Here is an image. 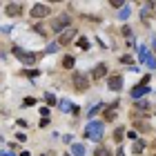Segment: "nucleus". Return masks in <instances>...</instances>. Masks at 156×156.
<instances>
[{
  "instance_id": "1",
  "label": "nucleus",
  "mask_w": 156,
  "mask_h": 156,
  "mask_svg": "<svg viewBox=\"0 0 156 156\" xmlns=\"http://www.w3.org/2000/svg\"><path fill=\"white\" fill-rule=\"evenodd\" d=\"M103 132H105V123H101V120H89L87 127H85V136L94 143L103 138Z\"/></svg>"
},
{
  "instance_id": "2",
  "label": "nucleus",
  "mask_w": 156,
  "mask_h": 156,
  "mask_svg": "<svg viewBox=\"0 0 156 156\" xmlns=\"http://www.w3.org/2000/svg\"><path fill=\"white\" fill-rule=\"evenodd\" d=\"M11 54L16 56L20 62H25V65H34V62L40 58V54H36V51H25V49H20V47H13Z\"/></svg>"
},
{
  "instance_id": "3",
  "label": "nucleus",
  "mask_w": 156,
  "mask_h": 156,
  "mask_svg": "<svg viewBox=\"0 0 156 156\" xmlns=\"http://www.w3.org/2000/svg\"><path fill=\"white\" fill-rule=\"evenodd\" d=\"M69 25H72V16H67V13H62V16L54 18L51 23H49V27H51L54 34H62L65 29H69Z\"/></svg>"
},
{
  "instance_id": "4",
  "label": "nucleus",
  "mask_w": 156,
  "mask_h": 156,
  "mask_svg": "<svg viewBox=\"0 0 156 156\" xmlns=\"http://www.w3.org/2000/svg\"><path fill=\"white\" fill-rule=\"evenodd\" d=\"M29 16H31L34 20H42V18H47V16H51V9H49V5H42V2H36V5L31 7Z\"/></svg>"
},
{
  "instance_id": "5",
  "label": "nucleus",
  "mask_w": 156,
  "mask_h": 156,
  "mask_svg": "<svg viewBox=\"0 0 156 156\" xmlns=\"http://www.w3.org/2000/svg\"><path fill=\"white\" fill-rule=\"evenodd\" d=\"M72 83H74V89L76 91H87L89 89V78L85 76V74H74Z\"/></svg>"
},
{
  "instance_id": "6",
  "label": "nucleus",
  "mask_w": 156,
  "mask_h": 156,
  "mask_svg": "<svg viewBox=\"0 0 156 156\" xmlns=\"http://www.w3.org/2000/svg\"><path fill=\"white\" fill-rule=\"evenodd\" d=\"M23 11H25V5L23 2H7L5 5V13H7V16H11V18L23 16Z\"/></svg>"
},
{
  "instance_id": "7",
  "label": "nucleus",
  "mask_w": 156,
  "mask_h": 156,
  "mask_svg": "<svg viewBox=\"0 0 156 156\" xmlns=\"http://www.w3.org/2000/svg\"><path fill=\"white\" fill-rule=\"evenodd\" d=\"M76 36H78V29L69 27V29H65V31H62L60 36H58V45H60V47H67V45H69V42H72Z\"/></svg>"
},
{
  "instance_id": "8",
  "label": "nucleus",
  "mask_w": 156,
  "mask_h": 156,
  "mask_svg": "<svg viewBox=\"0 0 156 156\" xmlns=\"http://www.w3.org/2000/svg\"><path fill=\"white\" fill-rule=\"evenodd\" d=\"M145 94H150V87H147V85H136V87H134L132 91H129V96H132V101H140V98H143Z\"/></svg>"
},
{
  "instance_id": "9",
  "label": "nucleus",
  "mask_w": 156,
  "mask_h": 156,
  "mask_svg": "<svg viewBox=\"0 0 156 156\" xmlns=\"http://www.w3.org/2000/svg\"><path fill=\"white\" fill-rule=\"evenodd\" d=\"M107 87L112 91H120L123 89V76L120 74H114V76H109V80H107Z\"/></svg>"
},
{
  "instance_id": "10",
  "label": "nucleus",
  "mask_w": 156,
  "mask_h": 156,
  "mask_svg": "<svg viewBox=\"0 0 156 156\" xmlns=\"http://www.w3.org/2000/svg\"><path fill=\"white\" fill-rule=\"evenodd\" d=\"M140 114H150V103L147 101H136V105H134L132 116H140Z\"/></svg>"
},
{
  "instance_id": "11",
  "label": "nucleus",
  "mask_w": 156,
  "mask_h": 156,
  "mask_svg": "<svg viewBox=\"0 0 156 156\" xmlns=\"http://www.w3.org/2000/svg\"><path fill=\"white\" fill-rule=\"evenodd\" d=\"M105 74H107V65H105V62H98V65L91 69V74H89V76L94 78V80H101Z\"/></svg>"
},
{
  "instance_id": "12",
  "label": "nucleus",
  "mask_w": 156,
  "mask_h": 156,
  "mask_svg": "<svg viewBox=\"0 0 156 156\" xmlns=\"http://www.w3.org/2000/svg\"><path fill=\"white\" fill-rule=\"evenodd\" d=\"M116 107H118V101H114L107 109H105V120H107V123H112V120L116 118Z\"/></svg>"
},
{
  "instance_id": "13",
  "label": "nucleus",
  "mask_w": 156,
  "mask_h": 156,
  "mask_svg": "<svg viewBox=\"0 0 156 156\" xmlns=\"http://www.w3.org/2000/svg\"><path fill=\"white\" fill-rule=\"evenodd\" d=\"M145 145H147V140H143V138H136V140L132 143V154H143Z\"/></svg>"
},
{
  "instance_id": "14",
  "label": "nucleus",
  "mask_w": 156,
  "mask_h": 156,
  "mask_svg": "<svg viewBox=\"0 0 156 156\" xmlns=\"http://www.w3.org/2000/svg\"><path fill=\"white\" fill-rule=\"evenodd\" d=\"M72 156H85V145L83 143H72Z\"/></svg>"
},
{
  "instance_id": "15",
  "label": "nucleus",
  "mask_w": 156,
  "mask_h": 156,
  "mask_svg": "<svg viewBox=\"0 0 156 156\" xmlns=\"http://www.w3.org/2000/svg\"><path fill=\"white\" fill-rule=\"evenodd\" d=\"M94 156H112V150H109V147H105V145H98L94 150Z\"/></svg>"
},
{
  "instance_id": "16",
  "label": "nucleus",
  "mask_w": 156,
  "mask_h": 156,
  "mask_svg": "<svg viewBox=\"0 0 156 156\" xmlns=\"http://www.w3.org/2000/svg\"><path fill=\"white\" fill-rule=\"evenodd\" d=\"M112 138H114L116 143H123V138H125V129H123V127H116L114 134H112Z\"/></svg>"
},
{
  "instance_id": "17",
  "label": "nucleus",
  "mask_w": 156,
  "mask_h": 156,
  "mask_svg": "<svg viewBox=\"0 0 156 156\" xmlns=\"http://www.w3.org/2000/svg\"><path fill=\"white\" fill-rule=\"evenodd\" d=\"M74 56H65V58H62V69H74Z\"/></svg>"
},
{
  "instance_id": "18",
  "label": "nucleus",
  "mask_w": 156,
  "mask_h": 156,
  "mask_svg": "<svg viewBox=\"0 0 156 156\" xmlns=\"http://www.w3.org/2000/svg\"><path fill=\"white\" fill-rule=\"evenodd\" d=\"M129 13H132V9H129V7H127V5H125L123 9L118 11V16H116V18H118V20H127V18H129Z\"/></svg>"
},
{
  "instance_id": "19",
  "label": "nucleus",
  "mask_w": 156,
  "mask_h": 156,
  "mask_svg": "<svg viewBox=\"0 0 156 156\" xmlns=\"http://www.w3.org/2000/svg\"><path fill=\"white\" fill-rule=\"evenodd\" d=\"M58 107H60V112H72V103L67 98H62V101H58Z\"/></svg>"
},
{
  "instance_id": "20",
  "label": "nucleus",
  "mask_w": 156,
  "mask_h": 156,
  "mask_svg": "<svg viewBox=\"0 0 156 156\" xmlns=\"http://www.w3.org/2000/svg\"><path fill=\"white\" fill-rule=\"evenodd\" d=\"M103 107H105V103H98V105H94V107H91V109H89V118H91V120H94V116H96V114H98V112H101Z\"/></svg>"
},
{
  "instance_id": "21",
  "label": "nucleus",
  "mask_w": 156,
  "mask_h": 156,
  "mask_svg": "<svg viewBox=\"0 0 156 156\" xmlns=\"http://www.w3.org/2000/svg\"><path fill=\"white\" fill-rule=\"evenodd\" d=\"M147 56H150V54H147V47H145V45H140V47H138V58L145 62V60H147Z\"/></svg>"
},
{
  "instance_id": "22",
  "label": "nucleus",
  "mask_w": 156,
  "mask_h": 156,
  "mask_svg": "<svg viewBox=\"0 0 156 156\" xmlns=\"http://www.w3.org/2000/svg\"><path fill=\"white\" fill-rule=\"evenodd\" d=\"M45 103L47 105H58V101H56V96L51 94V91H47V94H45Z\"/></svg>"
},
{
  "instance_id": "23",
  "label": "nucleus",
  "mask_w": 156,
  "mask_h": 156,
  "mask_svg": "<svg viewBox=\"0 0 156 156\" xmlns=\"http://www.w3.org/2000/svg\"><path fill=\"white\" fill-rule=\"evenodd\" d=\"M78 45H80L83 51H87V49H89V40L85 38V36H80V38H78Z\"/></svg>"
},
{
  "instance_id": "24",
  "label": "nucleus",
  "mask_w": 156,
  "mask_h": 156,
  "mask_svg": "<svg viewBox=\"0 0 156 156\" xmlns=\"http://www.w3.org/2000/svg\"><path fill=\"white\" fill-rule=\"evenodd\" d=\"M34 105H36V98H34V96H27L23 101V107H34Z\"/></svg>"
},
{
  "instance_id": "25",
  "label": "nucleus",
  "mask_w": 156,
  "mask_h": 156,
  "mask_svg": "<svg viewBox=\"0 0 156 156\" xmlns=\"http://www.w3.org/2000/svg\"><path fill=\"white\" fill-rule=\"evenodd\" d=\"M58 42H51V45H47V49H45V54H56V51H58Z\"/></svg>"
},
{
  "instance_id": "26",
  "label": "nucleus",
  "mask_w": 156,
  "mask_h": 156,
  "mask_svg": "<svg viewBox=\"0 0 156 156\" xmlns=\"http://www.w3.org/2000/svg\"><path fill=\"white\" fill-rule=\"evenodd\" d=\"M140 18H143V23H145V25L150 23V11H147V5H143V13H140Z\"/></svg>"
},
{
  "instance_id": "27",
  "label": "nucleus",
  "mask_w": 156,
  "mask_h": 156,
  "mask_svg": "<svg viewBox=\"0 0 156 156\" xmlns=\"http://www.w3.org/2000/svg\"><path fill=\"white\" fill-rule=\"evenodd\" d=\"M145 65H147V67H150V69H154V67H156V58H154V56H147V60H145Z\"/></svg>"
},
{
  "instance_id": "28",
  "label": "nucleus",
  "mask_w": 156,
  "mask_h": 156,
  "mask_svg": "<svg viewBox=\"0 0 156 156\" xmlns=\"http://www.w3.org/2000/svg\"><path fill=\"white\" fill-rule=\"evenodd\" d=\"M120 62H125V65H132V67H134V60H132V56H127V54H125V56H120Z\"/></svg>"
},
{
  "instance_id": "29",
  "label": "nucleus",
  "mask_w": 156,
  "mask_h": 156,
  "mask_svg": "<svg viewBox=\"0 0 156 156\" xmlns=\"http://www.w3.org/2000/svg\"><path fill=\"white\" fill-rule=\"evenodd\" d=\"M109 5L114 7V9H123V7H125V2H120V0H112Z\"/></svg>"
},
{
  "instance_id": "30",
  "label": "nucleus",
  "mask_w": 156,
  "mask_h": 156,
  "mask_svg": "<svg viewBox=\"0 0 156 156\" xmlns=\"http://www.w3.org/2000/svg\"><path fill=\"white\" fill-rule=\"evenodd\" d=\"M125 136H127V138H129V140H132V143H134V140H136V138H138V136H136V132H134V129H129V132H125Z\"/></svg>"
},
{
  "instance_id": "31",
  "label": "nucleus",
  "mask_w": 156,
  "mask_h": 156,
  "mask_svg": "<svg viewBox=\"0 0 156 156\" xmlns=\"http://www.w3.org/2000/svg\"><path fill=\"white\" fill-rule=\"evenodd\" d=\"M134 127H138L140 132H145V129H147V125H143V120H136V123H134Z\"/></svg>"
},
{
  "instance_id": "32",
  "label": "nucleus",
  "mask_w": 156,
  "mask_h": 156,
  "mask_svg": "<svg viewBox=\"0 0 156 156\" xmlns=\"http://www.w3.org/2000/svg\"><path fill=\"white\" fill-rule=\"evenodd\" d=\"M25 74H27V76H31V78H36V76H38L40 72H38V69H27Z\"/></svg>"
},
{
  "instance_id": "33",
  "label": "nucleus",
  "mask_w": 156,
  "mask_h": 156,
  "mask_svg": "<svg viewBox=\"0 0 156 156\" xmlns=\"http://www.w3.org/2000/svg\"><path fill=\"white\" fill-rule=\"evenodd\" d=\"M49 116V107H40V118H47Z\"/></svg>"
},
{
  "instance_id": "34",
  "label": "nucleus",
  "mask_w": 156,
  "mask_h": 156,
  "mask_svg": "<svg viewBox=\"0 0 156 156\" xmlns=\"http://www.w3.org/2000/svg\"><path fill=\"white\" fill-rule=\"evenodd\" d=\"M38 125H40V129H42V127H49V118H40Z\"/></svg>"
},
{
  "instance_id": "35",
  "label": "nucleus",
  "mask_w": 156,
  "mask_h": 156,
  "mask_svg": "<svg viewBox=\"0 0 156 156\" xmlns=\"http://www.w3.org/2000/svg\"><path fill=\"white\" fill-rule=\"evenodd\" d=\"M123 36H127V38H129V36H132V29H129V27H127V25L123 27Z\"/></svg>"
},
{
  "instance_id": "36",
  "label": "nucleus",
  "mask_w": 156,
  "mask_h": 156,
  "mask_svg": "<svg viewBox=\"0 0 156 156\" xmlns=\"http://www.w3.org/2000/svg\"><path fill=\"white\" fill-rule=\"evenodd\" d=\"M150 80H152V76L147 74V76H143V80H140V85H150Z\"/></svg>"
},
{
  "instance_id": "37",
  "label": "nucleus",
  "mask_w": 156,
  "mask_h": 156,
  "mask_svg": "<svg viewBox=\"0 0 156 156\" xmlns=\"http://www.w3.org/2000/svg\"><path fill=\"white\" fill-rule=\"evenodd\" d=\"M16 123H18V127H25V129H27V120H25V118H18Z\"/></svg>"
},
{
  "instance_id": "38",
  "label": "nucleus",
  "mask_w": 156,
  "mask_h": 156,
  "mask_svg": "<svg viewBox=\"0 0 156 156\" xmlns=\"http://www.w3.org/2000/svg\"><path fill=\"white\" fill-rule=\"evenodd\" d=\"M72 140H74V138H72V136H69V134H67V136H62V143H67V145H72Z\"/></svg>"
},
{
  "instance_id": "39",
  "label": "nucleus",
  "mask_w": 156,
  "mask_h": 156,
  "mask_svg": "<svg viewBox=\"0 0 156 156\" xmlns=\"http://www.w3.org/2000/svg\"><path fill=\"white\" fill-rule=\"evenodd\" d=\"M16 138H18V140H23V143H25V140H27V136H25V134H23V132H18V134H16Z\"/></svg>"
},
{
  "instance_id": "40",
  "label": "nucleus",
  "mask_w": 156,
  "mask_h": 156,
  "mask_svg": "<svg viewBox=\"0 0 156 156\" xmlns=\"http://www.w3.org/2000/svg\"><path fill=\"white\" fill-rule=\"evenodd\" d=\"M0 156H16V154L9 152V150H2V152H0Z\"/></svg>"
},
{
  "instance_id": "41",
  "label": "nucleus",
  "mask_w": 156,
  "mask_h": 156,
  "mask_svg": "<svg viewBox=\"0 0 156 156\" xmlns=\"http://www.w3.org/2000/svg\"><path fill=\"white\" fill-rule=\"evenodd\" d=\"M69 114H76V116H78V114H80V109H78L76 105H72V112H69Z\"/></svg>"
},
{
  "instance_id": "42",
  "label": "nucleus",
  "mask_w": 156,
  "mask_h": 156,
  "mask_svg": "<svg viewBox=\"0 0 156 156\" xmlns=\"http://www.w3.org/2000/svg\"><path fill=\"white\" fill-rule=\"evenodd\" d=\"M116 156H127V154H125V150H123V147H118V152H116Z\"/></svg>"
},
{
  "instance_id": "43",
  "label": "nucleus",
  "mask_w": 156,
  "mask_h": 156,
  "mask_svg": "<svg viewBox=\"0 0 156 156\" xmlns=\"http://www.w3.org/2000/svg\"><path fill=\"white\" fill-rule=\"evenodd\" d=\"M150 7H152V9H156V2H152V5H150Z\"/></svg>"
},
{
  "instance_id": "44",
  "label": "nucleus",
  "mask_w": 156,
  "mask_h": 156,
  "mask_svg": "<svg viewBox=\"0 0 156 156\" xmlns=\"http://www.w3.org/2000/svg\"><path fill=\"white\" fill-rule=\"evenodd\" d=\"M62 156H72V154H62Z\"/></svg>"
},
{
  "instance_id": "45",
  "label": "nucleus",
  "mask_w": 156,
  "mask_h": 156,
  "mask_svg": "<svg viewBox=\"0 0 156 156\" xmlns=\"http://www.w3.org/2000/svg\"><path fill=\"white\" fill-rule=\"evenodd\" d=\"M154 145H156V140H154Z\"/></svg>"
}]
</instances>
